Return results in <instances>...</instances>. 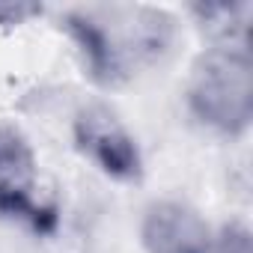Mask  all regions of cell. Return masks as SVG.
Returning a JSON list of instances; mask_svg holds the SVG:
<instances>
[{"mask_svg": "<svg viewBox=\"0 0 253 253\" xmlns=\"http://www.w3.org/2000/svg\"><path fill=\"white\" fill-rule=\"evenodd\" d=\"M188 107L206 128L241 137L253 119V63L247 48L203 51L188 78Z\"/></svg>", "mask_w": 253, "mask_h": 253, "instance_id": "cell-1", "label": "cell"}, {"mask_svg": "<svg viewBox=\"0 0 253 253\" xmlns=\"http://www.w3.org/2000/svg\"><path fill=\"white\" fill-rule=\"evenodd\" d=\"M36 152L27 137L0 125V217L18 220L39 235H51L60 223L54 203L36 200Z\"/></svg>", "mask_w": 253, "mask_h": 253, "instance_id": "cell-2", "label": "cell"}, {"mask_svg": "<svg viewBox=\"0 0 253 253\" xmlns=\"http://www.w3.org/2000/svg\"><path fill=\"white\" fill-rule=\"evenodd\" d=\"M72 137L78 152L107 179L125 185H137L143 179V152L134 134L107 104H84L72 119Z\"/></svg>", "mask_w": 253, "mask_h": 253, "instance_id": "cell-3", "label": "cell"}, {"mask_svg": "<svg viewBox=\"0 0 253 253\" xmlns=\"http://www.w3.org/2000/svg\"><path fill=\"white\" fill-rule=\"evenodd\" d=\"M211 226L182 200H155L140 217V244L146 253H209Z\"/></svg>", "mask_w": 253, "mask_h": 253, "instance_id": "cell-4", "label": "cell"}, {"mask_svg": "<svg viewBox=\"0 0 253 253\" xmlns=\"http://www.w3.org/2000/svg\"><path fill=\"white\" fill-rule=\"evenodd\" d=\"M63 30L78 45L84 69L98 86L113 89V86H119L131 78L128 66H125V60H122V54L113 42L110 24H107L104 15H98V12H66L63 15Z\"/></svg>", "mask_w": 253, "mask_h": 253, "instance_id": "cell-5", "label": "cell"}, {"mask_svg": "<svg viewBox=\"0 0 253 253\" xmlns=\"http://www.w3.org/2000/svg\"><path fill=\"white\" fill-rule=\"evenodd\" d=\"M209 253H253V238L250 229L241 220H229L220 226V232L211 238Z\"/></svg>", "mask_w": 253, "mask_h": 253, "instance_id": "cell-6", "label": "cell"}, {"mask_svg": "<svg viewBox=\"0 0 253 253\" xmlns=\"http://www.w3.org/2000/svg\"><path fill=\"white\" fill-rule=\"evenodd\" d=\"M42 12V6H12V3H3L0 6V24H21L24 18H30V15H39Z\"/></svg>", "mask_w": 253, "mask_h": 253, "instance_id": "cell-7", "label": "cell"}]
</instances>
